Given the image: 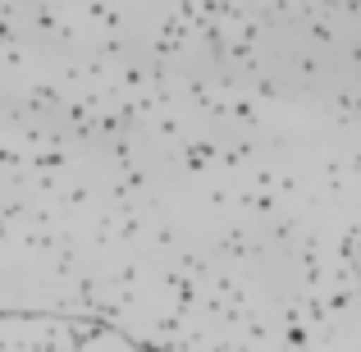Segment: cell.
Returning a JSON list of instances; mask_svg holds the SVG:
<instances>
[{
	"mask_svg": "<svg viewBox=\"0 0 361 352\" xmlns=\"http://www.w3.org/2000/svg\"><path fill=\"white\" fill-rule=\"evenodd\" d=\"M357 289H361V243H357Z\"/></svg>",
	"mask_w": 361,
	"mask_h": 352,
	"instance_id": "cell-1",
	"label": "cell"
},
{
	"mask_svg": "<svg viewBox=\"0 0 361 352\" xmlns=\"http://www.w3.org/2000/svg\"><path fill=\"white\" fill-rule=\"evenodd\" d=\"M82 352H101V348H82ZM110 352H128V348H110Z\"/></svg>",
	"mask_w": 361,
	"mask_h": 352,
	"instance_id": "cell-2",
	"label": "cell"
}]
</instances>
